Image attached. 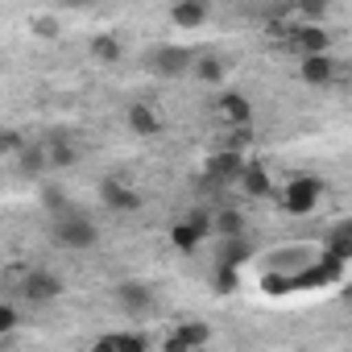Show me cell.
Returning a JSON list of instances; mask_svg holds the SVG:
<instances>
[{
  "label": "cell",
  "instance_id": "1",
  "mask_svg": "<svg viewBox=\"0 0 352 352\" xmlns=\"http://www.w3.org/2000/svg\"><path fill=\"white\" fill-rule=\"evenodd\" d=\"M50 241H54L58 249L87 253V249H96V245H100V228H96V220H91L87 212H79V208L71 204L67 212L50 216Z\"/></svg>",
  "mask_w": 352,
  "mask_h": 352
},
{
  "label": "cell",
  "instance_id": "2",
  "mask_svg": "<svg viewBox=\"0 0 352 352\" xmlns=\"http://www.w3.org/2000/svg\"><path fill=\"white\" fill-rule=\"evenodd\" d=\"M323 199V179H315V174H298V179L286 183L282 191V212L286 216H311Z\"/></svg>",
  "mask_w": 352,
  "mask_h": 352
},
{
  "label": "cell",
  "instance_id": "3",
  "mask_svg": "<svg viewBox=\"0 0 352 352\" xmlns=\"http://www.w3.org/2000/svg\"><path fill=\"white\" fill-rule=\"evenodd\" d=\"M112 298H116L120 315H129V319H137V323H141V319H149V315L157 311V294H153L145 282H120Z\"/></svg>",
  "mask_w": 352,
  "mask_h": 352
},
{
  "label": "cell",
  "instance_id": "4",
  "mask_svg": "<svg viewBox=\"0 0 352 352\" xmlns=\"http://www.w3.org/2000/svg\"><path fill=\"white\" fill-rule=\"evenodd\" d=\"M195 54H199V50H187V46H162V50L149 54V71L162 75V79H187Z\"/></svg>",
  "mask_w": 352,
  "mask_h": 352
},
{
  "label": "cell",
  "instance_id": "5",
  "mask_svg": "<svg viewBox=\"0 0 352 352\" xmlns=\"http://www.w3.org/2000/svg\"><path fill=\"white\" fill-rule=\"evenodd\" d=\"M63 278L54 274V270H30L25 278H21V298L25 302H54V298H63Z\"/></svg>",
  "mask_w": 352,
  "mask_h": 352
},
{
  "label": "cell",
  "instance_id": "6",
  "mask_svg": "<svg viewBox=\"0 0 352 352\" xmlns=\"http://www.w3.org/2000/svg\"><path fill=\"white\" fill-rule=\"evenodd\" d=\"M241 149H216V153H208V162H204V187H228L232 179H236V170H241Z\"/></svg>",
  "mask_w": 352,
  "mask_h": 352
},
{
  "label": "cell",
  "instance_id": "7",
  "mask_svg": "<svg viewBox=\"0 0 352 352\" xmlns=\"http://www.w3.org/2000/svg\"><path fill=\"white\" fill-rule=\"evenodd\" d=\"M286 50L290 54H327L331 50V34L319 25V21H298L294 25V34H290V42H286Z\"/></svg>",
  "mask_w": 352,
  "mask_h": 352
},
{
  "label": "cell",
  "instance_id": "8",
  "mask_svg": "<svg viewBox=\"0 0 352 352\" xmlns=\"http://www.w3.org/2000/svg\"><path fill=\"white\" fill-rule=\"evenodd\" d=\"M298 79L307 87H331L340 79V63L331 58V50L327 54H302L298 58Z\"/></svg>",
  "mask_w": 352,
  "mask_h": 352
},
{
  "label": "cell",
  "instance_id": "9",
  "mask_svg": "<svg viewBox=\"0 0 352 352\" xmlns=\"http://www.w3.org/2000/svg\"><path fill=\"white\" fill-rule=\"evenodd\" d=\"M204 344H212V327L208 323H199V319H187V323H179L166 340H162V348L166 352H191V348H204Z\"/></svg>",
  "mask_w": 352,
  "mask_h": 352
},
{
  "label": "cell",
  "instance_id": "10",
  "mask_svg": "<svg viewBox=\"0 0 352 352\" xmlns=\"http://www.w3.org/2000/svg\"><path fill=\"white\" fill-rule=\"evenodd\" d=\"M216 116L224 129H241V124H253V100H245L241 91H220L216 96Z\"/></svg>",
  "mask_w": 352,
  "mask_h": 352
},
{
  "label": "cell",
  "instance_id": "11",
  "mask_svg": "<svg viewBox=\"0 0 352 352\" xmlns=\"http://www.w3.org/2000/svg\"><path fill=\"white\" fill-rule=\"evenodd\" d=\"M100 199H104V208H112V212H120V216H133V212H141V191L137 187H129V183H120V179H104L100 183Z\"/></svg>",
  "mask_w": 352,
  "mask_h": 352
},
{
  "label": "cell",
  "instance_id": "12",
  "mask_svg": "<svg viewBox=\"0 0 352 352\" xmlns=\"http://www.w3.org/2000/svg\"><path fill=\"white\" fill-rule=\"evenodd\" d=\"M249 199H265V195H274V183H270V170L261 166V162H241V170H236V179H232Z\"/></svg>",
  "mask_w": 352,
  "mask_h": 352
},
{
  "label": "cell",
  "instance_id": "13",
  "mask_svg": "<svg viewBox=\"0 0 352 352\" xmlns=\"http://www.w3.org/2000/svg\"><path fill=\"white\" fill-rule=\"evenodd\" d=\"M124 120H129V129H133L137 137H157V133L166 129V120H162V112H157L153 104H129Z\"/></svg>",
  "mask_w": 352,
  "mask_h": 352
},
{
  "label": "cell",
  "instance_id": "14",
  "mask_svg": "<svg viewBox=\"0 0 352 352\" xmlns=\"http://www.w3.org/2000/svg\"><path fill=\"white\" fill-rule=\"evenodd\" d=\"M253 241H249V232H241V236H220V253H216V265H245V261H253Z\"/></svg>",
  "mask_w": 352,
  "mask_h": 352
},
{
  "label": "cell",
  "instance_id": "15",
  "mask_svg": "<svg viewBox=\"0 0 352 352\" xmlns=\"http://www.w3.org/2000/svg\"><path fill=\"white\" fill-rule=\"evenodd\" d=\"M153 340L145 336V331H112V336H100L96 340V348L100 352H145Z\"/></svg>",
  "mask_w": 352,
  "mask_h": 352
},
{
  "label": "cell",
  "instance_id": "16",
  "mask_svg": "<svg viewBox=\"0 0 352 352\" xmlns=\"http://www.w3.org/2000/svg\"><path fill=\"white\" fill-rule=\"evenodd\" d=\"M170 21L183 25V30H199V25L208 21V0H174Z\"/></svg>",
  "mask_w": 352,
  "mask_h": 352
},
{
  "label": "cell",
  "instance_id": "17",
  "mask_svg": "<svg viewBox=\"0 0 352 352\" xmlns=\"http://www.w3.org/2000/svg\"><path fill=\"white\" fill-rule=\"evenodd\" d=\"M191 75H195L199 83H208V87H220V83L228 79V67H224V58H220V54H195Z\"/></svg>",
  "mask_w": 352,
  "mask_h": 352
},
{
  "label": "cell",
  "instance_id": "18",
  "mask_svg": "<svg viewBox=\"0 0 352 352\" xmlns=\"http://www.w3.org/2000/svg\"><path fill=\"white\" fill-rule=\"evenodd\" d=\"M87 54H91L96 63L112 67V63H120V54H124V42H120L116 34H96V38L87 42Z\"/></svg>",
  "mask_w": 352,
  "mask_h": 352
},
{
  "label": "cell",
  "instance_id": "19",
  "mask_svg": "<svg viewBox=\"0 0 352 352\" xmlns=\"http://www.w3.org/2000/svg\"><path fill=\"white\" fill-rule=\"evenodd\" d=\"M42 149H46V170H67V166L79 162V149H75L67 137H50Z\"/></svg>",
  "mask_w": 352,
  "mask_h": 352
},
{
  "label": "cell",
  "instance_id": "20",
  "mask_svg": "<svg viewBox=\"0 0 352 352\" xmlns=\"http://www.w3.org/2000/svg\"><path fill=\"white\" fill-rule=\"evenodd\" d=\"M241 232H249L245 212H236V208H220V212H212V236H241Z\"/></svg>",
  "mask_w": 352,
  "mask_h": 352
},
{
  "label": "cell",
  "instance_id": "21",
  "mask_svg": "<svg viewBox=\"0 0 352 352\" xmlns=\"http://www.w3.org/2000/svg\"><path fill=\"white\" fill-rule=\"evenodd\" d=\"M323 253H327V257H340V261H348V257H352V224H348V220H344V224H336V228L327 232Z\"/></svg>",
  "mask_w": 352,
  "mask_h": 352
},
{
  "label": "cell",
  "instance_id": "22",
  "mask_svg": "<svg viewBox=\"0 0 352 352\" xmlns=\"http://www.w3.org/2000/svg\"><path fill=\"white\" fill-rule=\"evenodd\" d=\"M17 162H21V174L38 179V174L46 170V149H42V145H21V149H17Z\"/></svg>",
  "mask_w": 352,
  "mask_h": 352
},
{
  "label": "cell",
  "instance_id": "23",
  "mask_svg": "<svg viewBox=\"0 0 352 352\" xmlns=\"http://www.w3.org/2000/svg\"><path fill=\"white\" fill-rule=\"evenodd\" d=\"M199 241H204V236H199L187 220H179V224L170 228V245L179 249V253H195V249H199Z\"/></svg>",
  "mask_w": 352,
  "mask_h": 352
},
{
  "label": "cell",
  "instance_id": "24",
  "mask_svg": "<svg viewBox=\"0 0 352 352\" xmlns=\"http://www.w3.org/2000/svg\"><path fill=\"white\" fill-rule=\"evenodd\" d=\"M38 199H42V208H46L50 216H58V212H67V208H71V199H67V191H63L58 183H46V187L38 191Z\"/></svg>",
  "mask_w": 352,
  "mask_h": 352
},
{
  "label": "cell",
  "instance_id": "25",
  "mask_svg": "<svg viewBox=\"0 0 352 352\" xmlns=\"http://www.w3.org/2000/svg\"><path fill=\"white\" fill-rule=\"evenodd\" d=\"M290 9L302 17V21H323L331 13V0H290Z\"/></svg>",
  "mask_w": 352,
  "mask_h": 352
},
{
  "label": "cell",
  "instance_id": "26",
  "mask_svg": "<svg viewBox=\"0 0 352 352\" xmlns=\"http://www.w3.org/2000/svg\"><path fill=\"white\" fill-rule=\"evenodd\" d=\"M261 290H265V294H290L294 286H290V274H286L282 265H274V270L261 274Z\"/></svg>",
  "mask_w": 352,
  "mask_h": 352
},
{
  "label": "cell",
  "instance_id": "27",
  "mask_svg": "<svg viewBox=\"0 0 352 352\" xmlns=\"http://www.w3.org/2000/svg\"><path fill=\"white\" fill-rule=\"evenodd\" d=\"M216 294H236V286H241V270L236 265H216Z\"/></svg>",
  "mask_w": 352,
  "mask_h": 352
},
{
  "label": "cell",
  "instance_id": "28",
  "mask_svg": "<svg viewBox=\"0 0 352 352\" xmlns=\"http://www.w3.org/2000/svg\"><path fill=\"white\" fill-rule=\"evenodd\" d=\"M183 220H187V224H191L199 236H212V212H204V208H191Z\"/></svg>",
  "mask_w": 352,
  "mask_h": 352
},
{
  "label": "cell",
  "instance_id": "29",
  "mask_svg": "<svg viewBox=\"0 0 352 352\" xmlns=\"http://www.w3.org/2000/svg\"><path fill=\"white\" fill-rule=\"evenodd\" d=\"M30 30H34L38 38H46V42H54V38L63 34V25H58L54 17H34V25H30Z\"/></svg>",
  "mask_w": 352,
  "mask_h": 352
},
{
  "label": "cell",
  "instance_id": "30",
  "mask_svg": "<svg viewBox=\"0 0 352 352\" xmlns=\"http://www.w3.org/2000/svg\"><path fill=\"white\" fill-rule=\"evenodd\" d=\"M17 323H21L17 307H9V302H0V336H9V331H13Z\"/></svg>",
  "mask_w": 352,
  "mask_h": 352
},
{
  "label": "cell",
  "instance_id": "31",
  "mask_svg": "<svg viewBox=\"0 0 352 352\" xmlns=\"http://www.w3.org/2000/svg\"><path fill=\"white\" fill-rule=\"evenodd\" d=\"M25 145V137L21 133H9V129H0V157H5V153H17Z\"/></svg>",
  "mask_w": 352,
  "mask_h": 352
},
{
  "label": "cell",
  "instance_id": "32",
  "mask_svg": "<svg viewBox=\"0 0 352 352\" xmlns=\"http://www.w3.org/2000/svg\"><path fill=\"white\" fill-rule=\"evenodd\" d=\"M54 5H58V9H91L96 0H54Z\"/></svg>",
  "mask_w": 352,
  "mask_h": 352
}]
</instances>
